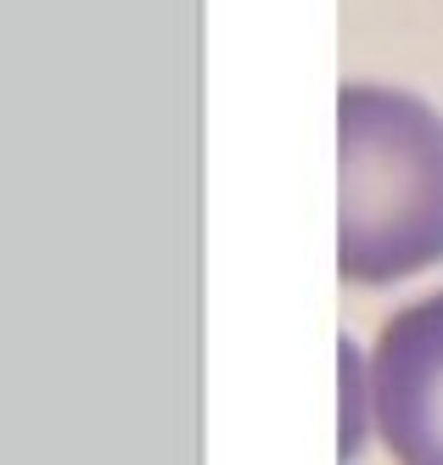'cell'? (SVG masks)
Segmentation results:
<instances>
[{"mask_svg":"<svg viewBox=\"0 0 443 465\" xmlns=\"http://www.w3.org/2000/svg\"><path fill=\"white\" fill-rule=\"evenodd\" d=\"M343 219L337 270L354 286H393L443 258V118L410 90L343 84Z\"/></svg>","mask_w":443,"mask_h":465,"instance_id":"6da1fadb","label":"cell"},{"mask_svg":"<svg viewBox=\"0 0 443 465\" xmlns=\"http://www.w3.org/2000/svg\"><path fill=\"white\" fill-rule=\"evenodd\" d=\"M365 404L398 465H443V292L382 325L370 348Z\"/></svg>","mask_w":443,"mask_h":465,"instance_id":"7a4b0ae2","label":"cell"}]
</instances>
